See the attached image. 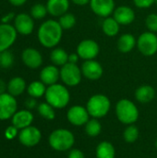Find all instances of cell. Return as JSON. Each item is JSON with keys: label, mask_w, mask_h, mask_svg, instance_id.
<instances>
[{"label": "cell", "mask_w": 157, "mask_h": 158, "mask_svg": "<svg viewBox=\"0 0 157 158\" xmlns=\"http://www.w3.org/2000/svg\"><path fill=\"white\" fill-rule=\"evenodd\" d=\"M63 29L55 19H47L43 22L37 31L39 43L45 48H54L61 41Z\"/></svg>", "instance_id": "6da1fadb"}, {"label": "cell", "mask_w": 157, "mask_h": 158, "mask_svg": "<svg viewBox=\"0 0 157 158\" xmlns=\"http://www.w3.org/2000/svg\"><path fill=\"white\" fill-rule=\"evenodd\" d=\"M44 96L46 102L56 109L66 107L70 100V94L68 88L59 83L48 86Z\"/></svg>", "instance_id": "7a4b0ae2"}, {"label": "cell", "mask_w": 157, "mask_h": 158, "mask_svg": "<svg viewBox=\"0 0 157 158\" xmlns=\"http://www.w3.org/2000/svg\"><path fill=\"white\" fill-rule=\"evenodd\" d=\"M116 115L121 123L131 125L139 118V109L132 101L121 99L116 105Z\"/></svg>", "instance_id": "3957f363"}, {"label": "cell", "mask_w": 157, "mask_h": 158, "mask_svg": "<svg viewBox=\"0 0 157 158\" xmlns=\"http://www.w3.org/2000/svg\"><path fill=\"white\" fill-rule=\"evenodd\" d=\"M48 142L50 146L58 152H64L69 150L74 143L75 137L73 133L66 129H57L51 132Z\"/></svg>", "instance_id": "277c9868"}, {"label": "cell", "mask_w": 157, "mask_h": 158, "mask_svg": "<svg viewBox=\"0 0 157 158\" xmlns=\"http://www.w3.org/2000/svg\"><path fill=\"white\" fill-rule=\"evenodd\" d=\"M111 107L109 98L102 94H97L90 97L87 102L86 108L91 117L93 118H101L105 117Z\"/></svg>", "instance_id": "5b68a950"}, {"label": "cell", "mask_w": 157, "mask_h": 158, "mask_svg": "<svg viewBox=\"0 0 157 158\" xmlns=\"http://www.w3.org/2000/svg\"><path fill=\"white\" fill-rule=\"evenodd\" d=\"M60 79L68 87H74L81 83L82 79L81 69L73 63H67L60 69Z\"/></svg>", "instance_id": "8992f818"}, {"label": "cell", "mask_w": 157, "mask_h": 158, "mask_svg": "<svg viewBox=\"0 0 157 158\" xmlns=\"http://www.w3.org/2000/svg\"><path fill=\"white\" fill-rule=\"evenodd\" d=\"M138 50L145 56H152L157 53V35L152 31L142 33L137 39Z\"/></svg>", "instance_id": "52a82bcc"}, {"label": "cell", "mask_w": 157, "mask_h": 158, "mask_svg": "<svg viewBox=\"0 0 157 158\" xmlns=\"http://www.w3.org/2000/svg\"><path fill=\"white\" fill-rule=\"evenodd\" d=\"M77 54L80 58L85 60L94 59L100 52V47L97 42L92 39H85L79 43L77 46Z\"/></svg>", "instance_id": "ba28073f"}, {"label": "cell", "mask_w": 157, "mask_h": 158, "mask_svg": "<svg viewBox=\"0 0 157 158\" xmlns=\"http://www.w3.org/2000/svg\"><path fill=\"white\" fill-rule=\"evenodd\" d=\"M17 100L8 93L0 94V120L11 118L17 112Z\"/></svg>", "instance_id": "9c48e42d"}, {"label": "cell", "mask_w": 157, "mask_h": 158, "mask_svg": "<svg viewBox=\"0 0 157 158\" xmlns=\"http://www.w3.org/2000/svg\"><path fill=\"white\" fill-rule=\"evenodd\" d=\"M18 32L12 24L0 23V52L8 50L15 43Z\"/></svg>", "instance_id": "30bf717a"}, {"label": "cell", "mask_w": 157, "mask_h": 158, "mask_svg": "<svg viewBox=\"0 0 157 158\" xmlns=\"http://www.w3.org/2000/svg\"><path fill=\"white\" fill-rule=\"evenodd\" d=\"M18 137L19 143L23 146L33 147L40 143L42 139V133L38 128L33 126H29L25 129H22L19 131Z\"/></svg>", "instance_id": "8fae6325"}, {"label": "cell", "mask_w": 157, "mask_h": 158, "mask_svg": "<svg viewBox=\"0 0 157 158\" xmlns=\"http://www.w3.org/2000/svg\"><path fill=\"white\" fill-rule=\"evenodd\" d=\"M33 18L27 13H19L14 19V24L18 33L21 35H30L34 30Z\"/></svg>", "instance_id": "7c38bea8"}, {"label": "cell", "mask_w": 157, "mask_h": 158, "mask_svg": "<svg viewBox=\"0 0 157 158\" xmlns=\"http://www.w3.org/2000/svg\"><path fill=\"white\" fill-rule=\"evenodd\" d=\"M68 120L74 126H82L89 121L90 114L86 107L82 106H73L67 113Z\"/></svg>", "instance_id": "4fadbf2b"}, {"label": "cell", "mask_w": 157, "mask_h": 158, "mask_svg": "<svg viewBox=\"0 0 157 158\" xmlns=\"http://www.w3.org/2000/svg\"><path fill=\"white\" fill-rule=\"evenodd\" d=\"M81 69L82 76L90 81H97L104 74V69L102 65L94 59L85 60L82 63Z\"/></svg>", "instance_id": "5bb4252c"}, {"label": "cell", "mask_w": 157, "mask_h": 158, "mask_svg": "<svg viewBox=\"0 0 157 158\" xmlns=\"http://www.w3.org/2000/svg\"><path fill=\"white\" fill-rule=\"evenodd\" d=\"M21 59L23 64L31 69H39L42 64H43V56L40 53L39 50L32 48V47H28L25 48L22 51L21 54Z\"/></svg>", "instance_id": "9a60e30c"}, {"label": "cell", "mask_w": 157, "mask_h": 158, "mask_svg": "<svg viewBox=\"0 0 157 158\" xmlns=\"http://www.w3.org/2000/svg\"><path fill=\"white\" fill-rule=\"evenodd\" d=\"M90 6L93 12L101 18L110 17L116 8L114 0H91Z\"/></svg>", "instance_id": "2e32d148"}, {"label": "cell", "mask_w": 157, "mask_h": 158, "mask_svg": "<svg viewBox=\"0 0 157 158\" xmlns=\"http://www.w3.org/2000/svg\"><path fill=\"white\" fill-rule=\"evenodd\" d=\"M113 18L118 22L119 25H130L135 19V12L129 6H119L115 8Z\"/></svg>", "instance_id": "e0dca14e"}, {"label": "cell", "mask_w": 157, "mask_h": 158, "mask_svg": "<svg viewBox=\"0 0 157 158\" xmlns=\"http://www.w3.org/2000/svg\"><path fill=\"white\" fill-rule=\"evenodd\" d=\"M60 79V69L55 65H48L44 67L40 72V81L45 85H53L57 83Z\"/></svg>", "instance_id": "ac0fdd59"}, {"label": "cell", "mask_w": 157, "mask_h": 158, "mask_svg": "<svg viewBox=\"0 0 157 158\" xmlns=\"http://www.w3.org/2000/svg\"><path fill=\"white\" fill-rule=\"evenodd\" d=\"M32 121H33V115L28 109L17 111L12 117V125H14L19 130H22L31 126Z\"/></svg>", "instance_id": "d6986e66"}, {"label": "cell", "mask_w": 157, "mask_h": 158, "mask_svg": "<svg viewBox=\"0 0 157 158\" xmlns=\"http://www.w3.org/2000/svg\"><path fill=\"white\" fill-rule=\"evenodd\" d=\"M46 7L48 14L53 17H60L68 12L69 0H47Z\"/></svg>", "instance_id": "ffe728a7"}, {"label": "cell", "mask_w": 157, "mask_h": 158, "mask_svg": "<svg viewBox=\"0 0 157 158\" xmlns=\"http://www.w3.org/2000/svg\"><path fill=\"white\" fill-rule=\"evenodd\" d=\"M117 45L119 52L122 54H128L137 45V40L131 33H124L118 38Z\"/></svg>", "instance_id": "44dd1931"}, {"label": "cell", "mask_w": 157, "mask_h": 158, "mask_svg": "<svg viewBox=\"0 0 157 158\" xmlns=\"http://www.w3.org/2000/svg\"><path fill=\"white\" fill-rule=\"evenodd\" d=\"M155 96V90L151 85H142L137 88L135 92L136 100L142 104H147L154 100Z\"/></svg>", "instance_id": "7402d4cb"}, {"label": "cell", "mask_w": 157, "mask_h": 158, "mask_svg": "<svg viewBox=\"0 0 157 158\" xmlns=\"http://www.w3.org/2000/svg\"><path fill=\"white\" fill-rule=\"evenodd\" d=\"M26 90V81L21 77H14L7 82V93L13 96H19Z\"/></svg>", "instance_id": "603a6c76"}, {"label": "cell", "mask_w": 157, "mask_h": 158, "mask_svg": "<svg viewBox=\"0 0 157 158\" xmlns=\"http://www.w3.org/2000/svg\"><path fill=\"white\" fill-rule=\"evenodd\" d=\"M50 60L53 65L56 67H62L68 62V54L61 47L54 48L50 53Z\"/></svg>", "instance_id": "cb8c5ba5"}, {"label": "cell", "mask_w": 157, "mask_h": 158, "mask_svg": "<svg viewBox=\"0 0 157 158\" xmlns=\"http://www.w3.org/2000/svg\"><path fill=\"white\" fill-rule=\"evenodd\" d=\"M119 28H120V25L113 17L105 18L102 23L103 32L108 37H114L118 35V33L119 32Z\"/></svg>", "instance_id": "d4e9b609"}, {"label": "cell", "mask_w": 157, "mask_h": 158, "mask_svg": "<svg viewBox=\"0 0 157 158\" xmlns=\"http://www.w3.org/2000/svg\"><path fill=\"white\" fill-rule=\"evenodd\" d=\"M116 150L114 145L106 141L101 142L96 147L97 158H115Z\"/></svg>", "instance_id": "484cf974"}, {"label": "cell", "mask_w": 157, "mask_h": 158, "mask_svg": "<svg viewBox=\"0 0 157 158\" xmlns=\"http://www.w3.org/2000/svg\"><path fill=\"white\" fill-rule=\"evenodd\" d=\"M27 92L31 97L40 98L45 94L46 87L45 84L41 81H34L31 82L27 87Z\"/></svg>", "instance_id": "4316f807"}, {"label": "cell", "mask_w": 157, "mask_h": 158, "mask_svg": "<svg viewBox=\"0 0 157 158\" xmlns=\"http://www.w3.org/2000/svg\"><path fill=\"white\" fill-rule=\"evenodd\" d=\"M102 125L97 120V118L89 119V121L85 124V132L90 137H96L101 133Z\"/></svg>", "instance_id": "83f0119b"}, {"label": "cell", "mask_w": 157, "mask_h": 158, "mask_svg": "<svg viewBox=\"0 0 157 158\" xmlns=\"http://www.w3.org/2000/svg\"><path fill=\"white\" fill-rule=\"evenodd\" d=\"M38 113L40 114L41 117L47 120H53L56 118V113H55V108L49 105L47 102L45 103H41L38 106Z\"/></svg>", "instance_id": "f1b7e54d"}, {"label": "cell", "mask_w": 157, "mask_h": 158, "mask_svg": "<svg viewBox=\"0 0 157 158\" xmlns=\"http://www.w3.org/2000/svg\"><path fill=\"white\" fill-rule=\"evenodd\" d=\"M139 135H140L139 129L135 125L131 124V125H129V127L125 129L124 133H123V138L126 143H132L138 140Z\"/></svg>", "instance_id": "f546056e"}, {"label": "cell", "mask_w": 157, "mask_h": 158, "mask_svg": "<svg viewBox=\"0 0 157 158\" xmlns=\"http://www.w3.org/2000/svg\"><path fill=\"white\" fill-rule=\"evenodd\" d=\"M58 22L63 30H70L76 24V18L72 13L67 12L59 17Z\"/></svg>", "instance_id": "4dcf8cb0"}, {"label": "cell", "mask_w": 157, "mask_h": 158, "mask_svg": "<svg viewBox=\"0 0 157 158\" xmlns=\"http://www.w3.org/2000/svg\"><path fill=\"white\" fill-rule=\"evenodd\" d=\"M47 14H48V11H47L46 5H43L41 3H37L33 5L31 8V16L34 19H42L45 18Z\"/></svg>", "instance_id": "1f68e13d"}, {"label": "cell", "mask_w": 157, "mask_h": 158, "mask_svg": "<svg viewBox=\"0 0 157 158\" xmlns=\"http://www.w3.org/2000/svg\"><path fill=\"white\" fill-rule=\"evenodd\" d=\"M14 63V56L9 50H6L1 52V60H0V67L3 69L10 68Z\"/></svg>", "instance_id": "d6a6232c"}, {"label": "cell", "mask_w": 157, "mask_h": 158, "mask_svg": "<svg viewBox=\"0 0 157 158\" xmlns=\"http://www.w3.org/2000/svg\"><path fill=\"white\" fill-rule=\"evenodd\" d=\"M145 25L149 31L152 32H157V14L156 13H152L147 16L145 19Z\"/></svg>", "instance_id": "836d02e7"}, {"label": "cell", "mask_w": 157, "mask_h": 158, "mask_svg": "<svg viewBox=\"0 0 157 158\" xmlns=\"http://www.w3.org/2000/svg\"><path fill=\"white\" fill-rule=\"evenodd\" d=\"M17 136H19V129L16 128L14 125L7 127L6 130L5 131V137L7 140H13Z\"/></svg>", "instance_id": "e575fe53"}, {"label": "cell", "mask_w": 157, "mask_h": 158, "mask_svg": "<svg viewBox=\"0 0 157 158\" xmlns=\"http://www.w3.org/2000/svg\"><path fill=\"white\" fill-rule=\"evenodd\" d=\"M155 0H133L134 5L139 8H148L153 4H155Z\"/></svg>", "instance_id": "d590c367"}, {"label": "cell", "mask_w": 157, "mask_h": 158, "mask_svg": "<svg viewBox=\"0 0 157 158\" xmlns=\"http://www.w3.org/2000/svg\"><path fill=\"white\" fill-rule=\"evenodd\" d=\"M68 158H85V156L82 151H81L80 149H72L69 152Z\"/></svg>", "instance_id": "8d00e7d4"}, {"label": "cell", "mask_w": 157, "mask_h": 158, "mask_svg": "<svg viewBox=\"0 0 157 158\" xmlns=\"http://www.w3.org/2000/svg\"><path fill=\"white\" fill-rule=\"evenodd\" d=\"M15 14L13 12H9L6 15H4L2 18H1V23H7V24H10V22L12 20H14L15 19Z\"/></svg>", "instance_id": "74e56055"}, {"label": "cell", "mask_w": 157, "mask_h": 158, "mask_svg": "<svg viewBox=\"0 0 157 158\" xmlns=\"http://www.w3.org/2000/svg\"><path fill=\"white\" fill-rule=\"evenodd\" d=\"M36 98H33V97H31L29 99H27L25 101V106L28 108V109H32L34 108L36 106H37V102L35 100Z\"/></svg>", "instance_id": "f35d334b"}, {"label": "cell", "mask_w": 157, "mask_h": 158, "mask_svg": "<svg viewBox=\"0 0 157 158\" xmlns=\"http://www.w3.org/2000/svg\"><path fill=\"white\" fill-rule=\"evenodd\" d=\"M79 59H80V56H79V55L77 54V52L68 55V63L77 64L78 61H79Z\"/></svg>", "instance_id": "ab89813d"}, {"label": "cell", "mask_w": 157, "mask_h": 158, "mask_svg": "<svg viewBox=\"0 0 157 158\" xmlns=\"http://www.w3.org/2000/svg\"><path fill=\"white\" fill-rule=\"evenodd\" d=\"M28 0H8V2L14 6H23Z\"/></svg>", "instance_id": "60d3db41"}, {"label": "cell", "mask_w": 157, "mask_h": 158, "mask_svg": "<svg viewBox=\"0 0 157 158\" xmlns=\"http://www.w3.org/2000/svg\"><path fill=\"white\" fill-rule=\"evenodd\" d=\"M6 91H7V83H6L4 80L0 79V94H5Z\"/></svg>", "instance_id": "b9f144b4"}, {"label": "cell", "mask_w": 157, "mask_h": 158, "mask_svg": "<svg viewBox=\"0 0 157 158\" xmlns=\"http://www.w3.org/2000/svg\"><path fill=\"white\" fill-rule=\"evenodd\" d=\"M70 1L78 6H85L87 4H89L91 0H70Z\"/></svg>", "instance_id": "7bdbcfd3"}, {"label": "cell", "mask_w": 157, "mask_h": 158, "mask_svg": "<svg viewBox=\"0 0 157 158\" xmlns=\"http://www.w3.org/2000/svg\"><path fill=\"white\" fill-rule=\"evenodd\" d=\"M155 147H156V149H157V140H156V142H155Z\"/></svg>", "instance_id": "ee69618b"}, {"label": "cell", "mask_w": 157, "mask_h": 158, "mask_svg": "<svg viewBox=\"0 0 157 158\" xmlns=\"http://www.w3.org/2000/svg\"><path fill=\"white\" fill-rule=\"evenodd\" d=\"M0 60H1V52H0Z\"/></svg>", "instance_id": "f6af8a7d"}, {"label": "cell", "mask_w": 157, "mask_h": 158, "mask_svg": "<svg viewBox=\"0 0 157 158\" xmlns=\"http://www.w3.org/2000/svg\"><path fill=\"white\" fill-rule=\"evenodd\" d=\"M155 4H156V5H157V0H155Z\"/></svg>", "instance_id": "bcb514c9"}]
</instances>
